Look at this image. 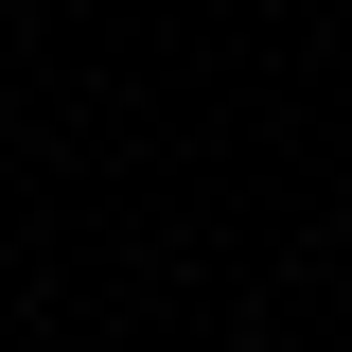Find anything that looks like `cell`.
I'll use <instances>...</instances> for the list:
<instances>
[{"label":"cell","instance_id":"obj_1","mask_svg":"<svg viewBox=\"0 0 352 352\" xmlns=\"http://www.w3.org/2000/svg\"><path fill=\"white\" fill-rule=\"evenodd\" d=\"M335 282H352V247H335Z\"/></svg>","mask_w":352,"mask_h":352}]
</instances>
